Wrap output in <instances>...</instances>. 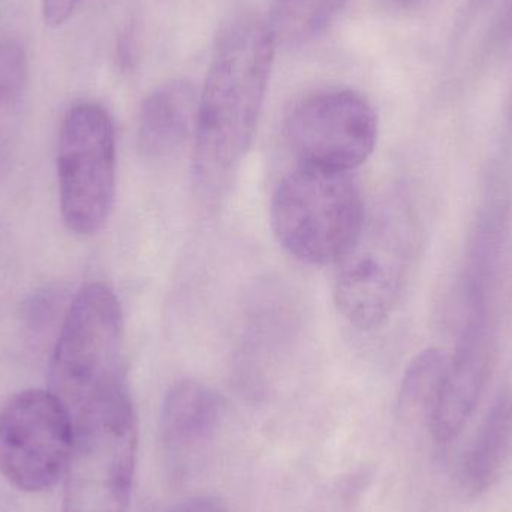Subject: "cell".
<instances>
[{
    "instance_id": "4fadbf2b",
    "label": "cell",
    "mask_w": 512,
    "mask_h": 512,
    "mask_svg": "<svg viewBox=\"0 0 512 512\" xmlns=\"http://www.w3.org/2000/svg\"><path fill=\"white\" fill-rule=\"evenodd\" d=\"M348 0H273L267 24L277 45L303 47L325 32Z\"/></svg>"
},
{
    "instance_id": "7c38bea8",
    "label": "cell",
    "mask_w": 512,
    "mask_h": 512,
    "mask_svg": "<svg viewBox=\"0 0 512 512\" xmlns=\"http://www.w3.org/2000/svg\"><path fill=\"white\" fill-rule=\"evenodd\" d=\"M512 453V402L504 400L493 408L477 433L463 465V481L468 489H489Z\"/></svg>"
},
{
    "instance_id": "6da1fadb",
    "label": "cell",
    "mask_w": 512,
    "mask_h": 512,
    "mask_svg": "<svg viewBox=\"0 0 512 512\" xmlns=\"http://www.w3.org/2000/svg\"><path fill=\"white\" fill-rule=\"evenodd\" d=\"M276 41L255 14L231 18L216 38L198 93L192 176L198 194L218 201L227 192L261 119Z\"/></svg>"
},
{
    "instance_id": "277c9868",
    "label": "cell",
    "mask_w": 512,
    "mask_h": 512,
    "mask_svg": "<svg viewBox=\"0 0 512 512\" xmlns=\"http://www.w3.org/2000/svg\"><path fill=\"white\" fill-rule=\"evenodd\" d=\"M351 174L298 165L271 198V230L289 255L310 265L336 264L366 218Z\"/></svg>"
},
{
    "instance_id": "5b68a950",
    "label": "cell",
    "mask_w": 512,
    "mask_h": 512,
    "mask_svg": "<svg viewBox=\"0 0 512 512\" xmlns=\"http://www.w3.org/2000/svg\"><path fill=\"white\" fill-rule=\"evenodd\" d=\"M125 384L119 298L105 283H86L60 328L50 361V391L74 418L90 399Z\"/></svg>"
},
{
    "instance_id": "8fae6325",
    "label": "cell",
    "mask_w": 512,
    "mask_h": 512,
    "mask_svg": "<svg viewBox=\"0 0 512 512\" xmlns=\"http://www.w3.org/2000/svg\"><path fill=\"white\" fill-rule=\"evenodd\" d=\"M198 92L186 80L156 87L144 99L138 114V150L147 161H167L176 156L197 128Z\"/></svg>"
},
{
    "instance_id": "9c48e42d",
    "label": "cell",
    "mask_w": 512,
    "mask_h": 512,
    "mask_svg": "<svg viewBox=\"0 0 512 512\" xmlns=\"http://www.w3.org/2000/svg\"><path fill=\"white\" fill-rule=\"evenodd\" d=\"M224 403L204 382L183 379L165 394L159 432L165 468L185 483L203 466L221 432Z\"/></svg>"
},
{
    "instance_id": "2e32d148",
    "label": "cell",
    "mask_w": 512,
    "mask_h": 512,
    "mask_svg": "<svg viewBox=\"0 0 512 512\" xmlns=\"http://www.w3.org/2000/svg\"><path fill=\"white\" fill-rule=\"evenodd\" d=\"M402 2H411V0H402Z\"/></svg>"
},
{
    "instance_id": "9a60e30c",
    "label": "cell",
    "mask_w": 512,
    "mask_h": 512,
    "mask_svg": "<svg viewBox=\"0 0 512 512\" xmlns=\"http://www.w3.org/2000/svg\"><path fill=\"white\" fill-rule=\"evenodd\" d=\"M168 512H230L227 505L215 496H194L174 505Z\"/></svg>"
},
{
    "instance_id": "30bf717a",
    "label": "cell",
    "mask_w": 512,
    "mask_h": 512,
    "mask_svg": "<svg viewBox=\"0 0 512 512\" xmlns=\"http://www.w3.org/2000/svg\"><path fill=\"white\" fill-rule=\"evenodd\" d=\"M490 354L486 325L471 322L453 357L448 358L441 382L424 412L433 439L439 444L456 439L474 414L489 375Z\"/></svg>"
},
{
    "instance_id": "3957f363",
    "label": "cell",
    "mask_w": 512,
    "mask_h": 512,
    "mask_svg": "<svg viewBox=\"0 0 512 512\" xmlns=\"http://www.w3.org/2000/svg\"><path fill=\"white\" fill-rule=\"evenodd\" d=\"M74 424L62 512H129L138 436L128 384L90 399Z\"/></svg>"
},
{
    "instance_id": "8992f818",
    "label": "cell",
    "mask_w": 512,
    "mask_h": 512,
    "mask_svg": "<svg viewBox=\"0 0 512 512\" xmlns=\"http://www.w3.org/2000/svg\"><path fill=\"white\" fill-rule=\"evenodd\" d=\"M116 131L110 114L95 102L66 113L57 141V185L63 224L75 236L98 234L116 198Z\"/></svg>"
},
{
    "instance_id": "52a82bcc",
    "label": "cell",
    "mask_w": 512,
    "mask_h": 512,
    "mask_svg": "<svg viewBox=\"0 0 512 512\" xmlns=\"http://www.w3.org/2000/svg\"><path fill=\"white\" fill-rule=\"evenodd\" d=\"M75 424L50 390H24L0 408V474L15 489H53L71 459Z\"/></svg>"
},
{
    "instance_id": "5bb4252c",
    "label": "cell",
    "mask_w": 512,
    "mask_h": 512,
    "mask_svg": "<svg viewBox=\"0 0 512 512\" xmlns=\"http://www.w3.org/2000/svg\"><path fill=\"white\" fill-rule=\"evenodd\" d=\"M84 0H41L45 24L60 27L75 14Z\"/></svg>"
},
{
    "instance_id": "7a4b0ae2",
    "label": "cell",
    "mask_w": 512,
    "mask_h": 512,
    "mask_svg": "<svg viewBox=\"0 0 512 512\" xmlns=\"http://www.w3.org/2000/svg\"><path fill=\"white\" fill-rule=\"evenodd\" d=\"M417 248V222L399 195L366 213L346 254L336 262L334 301L361 331L385 324L405 289Z\"/></svg>"
},
{
    "instance_id": "ba28073f",
    "label": "cell",
    "mask_w": 512,
    "mask_h": 512,
    "mask_svg": "<svg viewBox=\"0 0 512 512\" xmlns=\"http://www.w3.org/2000/svg\"><path fill=\"white\" fill-rule=\"evenodd\" d=\"M378 116L360 93L325 89L294 104L283 123V137L300 165L351 173L367 161L378 143Z\"/></svg>"
}]
</instances>
